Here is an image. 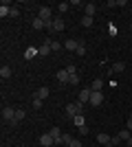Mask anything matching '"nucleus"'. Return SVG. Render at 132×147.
<instances>
[{
	"instance_id": "18",
	"label": "nucleus",
	"mask_w": 132,
	"mask_h": 147,
	"mask_svg": "<svg viewBox=\"0 0 132 147\" xmlns=\"http://www.w3.org/2000/svg\"><path fill=\"white\" fill-rule=\"evenodd\" d=\"M9 13H11V7H9V2H2V5H0V16L5 18V16H9Z\"/></svg>"
},
{
	"instance_id": "20",
	"label": "nucleus",
	"mask_w": 132,
	"mask_h": 147,
	"mask_svg": "<svg viewBox=\"0 0 132 147\" xmlns=\"http://www.w3.org/2000/svg\"><path fill=\"white\" fill-rule=\"evenodd\" d=\"M0 77H2V79H9V77H11V68L2 66V68H0Z\"/></svg>"
},
{
	"instance_id": "8",
	"label": "nucleus",
	"mask_w": 132,
	"mask_h": 147,
	"mask_svg": "<svg viewBox=\"0 0 132 147\" xmlns=\"http://www.w3.org/2000/svg\"><path fill=\"white\" fill-rule=\"evenodd\" d=\"M90 94H93V90H90V88H84V90L79 92L77 101H82V103H88V101H90Z\"/></svg>"
},
{
	"instance_id": "37",
	"label": "nucleus",
	"mask_w": 132,
	"mask_h": 147,
	"mask_svg": "<svg viewBox=\"0 0 132 147\" xmlns=\"http://www.w3.org/2000/svg\"><path fill=\"white\" fill-rule=\"evenodd\" d=\"M128 145H130V147H132V136H130V138H128Z\"/></svg>"
},
{
	"instance_id": "15",
	"label": "nucleus",
	"mask_w": 132,
	"mask_h": 147,
	"mask_svg": "<svg viewBox=\"0 0 132 147\" xmlns=\"http://www.w3.org/2000/svg\"><path fill=\"white\" fill-rule=\"evenodd\" d=\"M35 55H40L35 46H29V49L24 51V59H33V57H35Z\"/></svg>"
},
{
	"instance_id": "7",
	"label": "nucleus",
	"mask_w": 132,
	"mask_h": 147,
	"mask_svg": "<svg viewBox=\"0 0 132 147\" xmlns=\"http://www.w3.org/2000/svg\"><path fill=\"white\" fill-rule=\"evenodd\" d=\"M97 141L101 143V145H106V147H112V136H108V134H97Z\"/></svg>"
},
{
	"instance_id": "5",
	"label": "nucleus",
	"mask_w": 132,
	"mask_h": 147,
	"mask_svg": "<svg viewBox=\"0 0 132 147\" xmlns=\"http://www.w3.org/2000/svg\"><path fill=\"white\" fill-rule=\"evenodd\" d=\"M40 18H42L44 22H51V20H53V11H51L49 7H40Z\"/></svg>"
},
{
	"instance_id": "21",
	"label": "nucleus",
	"mask_w": 132,
	"mask_h": 147,
	"mask_svg": "<svg viewBox=\"0 0 132 147\" xmlns=\"http://www.w3.org/2000/svg\"><path fill=\"white\" fill-rule=\"evenodd\" d=\"M73 123H75L77 127H84L86 123H84V114H77V117H73Z\"/></svg>"
},
{
	"instance_id": "13",
	"label": "nucleus",
	"mask_w": 132,
	"mask_h": 147,
	"mask_svg": "<svg viewBox=\"0 0 132 147\" xmlns=\"http://www.w3.org/2000/svg\"><path fill=\"white\" fill-rule=\"evenodd\" d=\"M38 53H40V57H46V55L51 53V44H49V40H46V42H44L42 46L38 49Z\"/></svg>"
},
{
	"instance_id": "32",
	"label": "nucleus",
	"mask_w": 132,
	"mask_h": 147,
	"mask_svg": "<svg viewBox=\"0 0 132 147\" xmlns=\"http://www.w3.org/2000/svg\"><path fill=\"white\" fill-rule=\"evenodd\" d=\"M33 108L40 110V108H42V99H33Z\"/></svg>"
},
{
	"instance_id": "10",
	"label": "nucleus",
	"mask_w": 132,
	"mask_h": 147,
	"mask_svg": "<svg viewBox=\"0 0 132 147\" xmlns=\"http://www.w3.org/2000/svg\"><path fill=\"white\" fill-rule=\"evenodd\" d=\"M49 134L51 136H53V141H55V145H60V143H62V132H60V129H57V127H53V129H49Z\"/></svg>"
},
{
	"instance_id": "33",
	"label": "nucleus",
	"mask_w": 132,
	"mask_h": 147,
	"mask_svg": "<svg viewBox=\"0 0 132 147\" xmlns=\"http://www.w3.org/2000/svg\"><path fill=\"white\" fill-rule=\"evenodd\" d=\"M9 16H11V18H16V16H20V9H18V7H11V13H9Z\"/></svg>"
},
{
	"instance_id": "11",
	"label": "nucleus",
	"mask_w": 132,
	"mask_h": 147,
	"mask_svg": "<svg viewBox=\"0 0 132 147\" xmlns=\"http://www.w3.org/2000/svg\"><path fill=\"white\" fill-rule=\"evenodd\" d=\"M77 46H79V40H66L64 42V49L66 51H75L77 53Z\"/></svg>"
},
{
	"instance_id": "31",
	"label": "nucleus",
	"mask_w": 132,
	"mask_h": 147,
	"mask_svg": "<svg viewBox=\"0 0 132 147\" xmlns=\"http://www.w3.org/2000/svg\"><path fill=\"white\" fill-rule=\"evenodd\" d=\"M68 84H70V86H75V84H79V77H77V75H70Z\"/></svg>"
},
{
	"instance_id": "17",
	"label": "nucleus",
	"mask_w": 132,
	"mask_h": 147,
	"mask_svg": "<svg viewBox=\"0 0 132 147\" xmlns=\"http://www.w3.org/2000/svg\"><path fill=\"white\" fill-rule=\"evenodd\" d=\"M101 88H104V79H93L90 90H93V92H101Z\"/></svg>"
},
{
	"instance_id": "22",
	"label": "nucleus",
	"mask_w": 132,
	"mask_h": 147,
	"mask_svg": "<svg viewBox=\"0 0 132 147\" xmlns=\"http://www.w3.org/2000/svg\"><path fill=\"white\" fill-rule=\"evenodd\" d=\"M123 70H126V64H123V61H117L112 66V73H123Z\"/></svg>"
},
{
	"instance_id": "6",
	"label": "nucleus",
	"mask_w": 132,
	"mask_h": 147,
	"mask_svg": "<svg viewBox=\"0 0 132 147\" xmlns=\"http://www.w3.org/2000/svg\"><path fill=\"white\" fill-rule=\"evenodd\" d=\"M40 145H42V147H51V145H55V141H53V136L46 132V134L40 136Z\"/></svg>"
},
{
	"instance_id": "9",
	"label": "nucleus",
	"mask_w": 132,
	"mask_h": 147,
	"mask_svg": "<svg viewBox=\"0 0 132 147\" xmlns=\"http://www.w3.org/2000/svg\"><path fill=\"white\" fill-rule=\"evenodd\" d=\"M57 81H60V84H68V79H70V75L66 73V68H64V70H57Z\"/></svg>"
},
{
	"instance_id": "1",
	"label": "nucleus",
	"mask_w": 132,
	"mask_h": 147,
	"mask_svg": "<svg viewBox=\"0 0 132 147\" xmlns=\"http://www.w3.org/2000/svg\"><path fill=\"white\" fill-rule=\"evenodd\" d=\"M82 110H84V103H82V101H75V103H68V105H66V114H68L70 119L77 117V114H82Z\"/></svg>"
},
{
	"instance_id": "12",
	"label": "nucleus",
	"mask_w": 132,
	"mask_h": 147,
	"mask_svg": "<svg viewBox=\"0 0 132 147\" xmlns=\"http://www.w3.org/2000/svg\"><path fill=\"white\" fill-rule=\"evenodd\" d=\"M84 11H86L88 18H93L95 11H97V5H95V2H88V5H84Z\"/></svg>"
},
{
	"instance_id": "28",
	"label": "nucleus",
	"mask_w": 132,
	"mask_h": 147,
	"mask_svg": "<svg viewBox=\"0 0 132 147\" xmlns=\"http://www.w3.org/2000/svg\"><path fill=\"white\" fill-rule=\"evenodd\" d=\"M66 73H68V75H77V70H75V64H68V66H66Z\"/></svg>"
},
{
	"instance_id": "38",
	"label": "nucleus",
	"mask_w": 132,
	"mask_h": 147,
	"mask_svg": "<svg viewBox=\"0 0 132 147\" xmlns=\"http://www.w3.org/2000/svg\"><path fill=\"white\" fill-rule=\"evenodd\" d=\"M130 53H132V51H130Z\"/></svg>"
},
{
	"instance_id": "25",
	"label": "nucleus",
	"mask_w": 132,
	"mask_h": 147,
	"mask_svg": "<svg viewBox=\"0 0 132 147\" xmlns=\"http://www.w3.org/2000/svg\"><path fill=\"white\" fill-rule=\"evenodd\" d=\"M49 44H51V51L60 53V49H62V44H60V42H53V40H49Z\"/></svg>"
},
{
	"instance_id": "4",
	"label": "nucleus",
	"mask_w": 132,
	"mask_h": 147,
	"mask_svg": "<svg viewBox=\"0 0 132 147\" xmlns=\"http://www.w3.org/2000/svg\"><path fill=\"white\" fill-rule=\"evenodd\" d=\"M88 103L93 105V108L101 105V103H104V94H101V92H93V94H90V101H88Z\"/></svg>"
},
{
	"instance_id": "3",
	"label": "nucleus",
	"mask_w": 132,
	"mask_h": 147,
	"mask_svg": "<svg viewBox=\"0 0 132 147\" xmlns=\"http://www.w3.org/2000/svg\"><path fill=\"white\" fill-rule=\"evenodd\" d=\"M64 26H66V24H64V20H62V18H53V20L49 22V29H51V31H55V33L64 31Z\"/></svg>"
},
{
	"instance_id": "2",
	"label": "nucleus",
	"mask_w": 132,
	"mask_h": 147,
	"mask_svg": "<svg viewBox=\"0 0 132 147\" xmlns=\"http://www.w3.org/2000/svg\"><path fill=\"white\" fill-rule=\"evenodd\" d=\"M13 119H16V110H13V108H9V105H5V108H2V121L11 125Z\"/></svg>"
},
{
	"instance_id": "23",
	"label": "nucleus",
	"mask_w": 132,
	"mask_h": 147,
	"mask_svg": "<svg viewBox=\"0 0 132 147\" xmlns=\"http://www.w3.org/2000/svg\"><path fill=\"white\" fill-rule=\"evenodd\" d=\"M70 9V2H60V5H57V11L60 13H66Z\"/></svg>"
},
{
	"instance_id": "26",
	"label": "nucleus",
	"mask_w": 132,
	"mask_h": 147,
	"mask_svg": "<svg viewBox=\"0 0 132 147\" xmlns=\"http://www.w3.org/2000/svg\"><path fill=\"white\" fill-rule=\"evenodd\" d=\"M79 24H82V26H93V18H88V16H84Z\"/></svg>"
},
{
	"instance_id": "30",
	"label": "nucleus",
	"mask_w": 132,
	"mask_h": 147,
	"mask_svg": "<svg viewBox=\"0 0 132 147\" xmlns=\"http://www.w3.org/2000/svg\"><path fill=\"white\" fill-rule=\"evenodd\" d=\"M68 147H84V145H82V141H79V138H73Z\"/></svg>"
},
{
	"instance_id": "19",
	"label": "nucleus",
	"mask_w": 132,
	"mask_h": 147,
	"mask_svg": "<svg viewBox=\"0 0 132 147\" xmlns=\"http://www.w3.org/2000/svg\"><path fill=\"white\" fill-rule=\"evenodd\" d=\"M26 117V112L24 110H16V119H13V123H11V125H16V123H20V121H22V119H24Z\"/></svg>"
},
{
	"instance_id": "36",
	"label": "nucleus",
	"mask_w": 132,
	"mask_h": 147,
	"mask_svg": "<svg viewBox=\"0 0 132 147\" xmlns=\"http://www.w3.org/2000/svg\"><path fill=\"white\" fill-rule=\"evenodd\" d=\"M119 143H121L119 136H112V147H114V145H119Z\"/></svg>"
},
{
	"instance_id": "34",
	"label": "nucleus",
	"mask_w": 132,
	"mask_h": 147,
	"mask_svg": "<svg viewBox=\"0 0 132 147\" xmlns=\"http://www.w3.org/2000/svg\"><path fill=\"white\" fill-rule=\"evenodd\" d=\"M82 5H84L82 0H70V7H82Z\"/></svg>"
},
{
	"instance_id": "16",
	"label": "nucleus",
	"mask_w": 132,
	"mask_h": 147,
	"mask_svg": "<svg viewBox=\"0 0 132 147\" xmlns=\"http://www.w3.org/2000/svg\"><path fill=\"white\" fill-rule=\"evenodd\" d=\"M46 26H49V22H44V20L42 18H40V16H38V18H35V20H33V29H46Z\"/></svg>"
},
{
	"instance_id": "27",
	"label": "nucleus",
	"mask_w": 132,
	"mask_h": 147,
	"mask_svg": "<svg viewBox=\"0 0 132 147\" xmlns=\"http://www.w3.org/2000/svg\"><path fill=\"white\" fill-rule=\"evenodd\" d=\"M77 55H86V44L79 40V46H77Z\"/></svg>"
},
{
	"instance_id": "35",
	"label": "nucleus",
	"mask_w": 132,
	"mask_h": 147,
	"mask_svg": "<svg viewBox=\"0 0 132 147\" xmlns=\"http://www.w3.org/2000/svg\"><path fill=\"white\" fill-rule=\"evenodd\" d=\"M126 129H130V132H132V114L128 117V125H126Z\"/></svg>"
},
{
	"instance_id": "29",
	"label": "nucleus",
	"mask_w": 132,
	"mask_h": 147,
	"mask_svg": "<svg viewBox=\"0 0 132 147\" xmlns=\"http://www.w3.org/2000/svg\"><path fill=\"white\" fill-rule=\"evenodd\" d=\"M70 141H73V136H70V134H64L62 136V143H64V145H70Z\"/></svg>"
},
{
	"instance_id": "14",
	"label": "nucleus",
	"mask_w": 132,
	"mask_h": 147,
	"mask_svg": "<svg viewBox=\"0 0 132 147\" xmlns=\"http://www.w3.org/2000/svg\"><path fill=\"white\" fill-rule=\"evenodd\" d=\"M49 94H51V90H49L46 86H42V88H40L38 92H35V99H42V101H44V99L49 97Z\"/></svg>"
},
{
	"instance_id": "24",
	"label": "nucleus",
	"mask_w": 132,
	"mask_h": 147,
	"mask_svg": "<svg viewBox=\"0 0 132 147\" xmlns=\"http://www.w3.org/2000/svg\"><path fill=\"white\" fill-rule=\"evenodd\" d=\"M117 136H119L121 141H128V138H130V129H121V132H119Z\"/></svg>"
}]
</instances>
